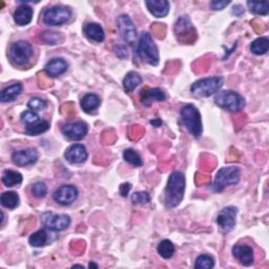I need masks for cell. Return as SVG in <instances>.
I'll return each instance as SVG.
<instances>
[{"mask_svg": "<svg viewBox=\"0 0 269 269\" xmlns=\"http://www.w3.org/2000/svg\"><path fill=\"white\" fill-rule=\"evenodd\" d=\"M142 83L141 76L136 72H130L123 79V88L126 93L133 92L139 84Z\"/></svg>", "mask_w": 269, "mask_h": 269, "instance_id": "cb8c5ba5", "label": "cell"}, {"mask_svg": "<svg viewBox=\"0 0 269 269\" xmlns=\"http://www.w3.org/2000/svg\"><path fill=\"white\" fill-rule=\"evenodd\" d=\"M248 9L251 13L257 15H267L269 12V4L266 3H257V2H248Z\"/></svg>", "mask_w": 269, "mask_h": 269, "instance_id": "d6a6232c", "label": "cell"}, {"mask_svg": "<svg viewBox=\"0 0 269 269\" xmlns=\"http://www.w3.org/2000/svg\"><path fill=\"white\" fill-rule=\"evenodd\" d=\"M28 243L33 247H42L47 243V233L45 230L40 229L32 233L28 238Z\"/></svg>", "mask_w": 269, "mask_h": 269, "instance_id": "f546056e", "label": "cell"}, {"mask_svg": "<svg viewBox=\"0 0 269 269\" xmlns=\"http://www.w3.org/2000/svg\"><path fill=\"white\" fill-rule=\"evenodd\" d=\"M33 9L25 4L18 7L13 15L15 23L20 26L27 25L33 18Z\"/></svg>", "mask_w": 269, "mask_h": 269, "instance_id": "d6986e66", "label": "cell"}, {"mask_svg": "<svg viewBox=\"0 0 269 269\" xmlns=\"http://www.w3.org/2000/svg\"><path fill=\"white\" fill-rule=\"evenodd\" d=\"M88 154L82 144H73L65 153V158L72 164H81L87 159Z\"/></svg>", "mask_w": 269, "mask_h": 269, "instance_id": "2e32d148", "label": "cell"}, {"mask_svg": "<svg viewBox=\"0 0 269 269\" xmlns=\"http://www.w3.org/2000/svg\"><path fill=\"white\" fill-rule=\"evenodd\" d=\"M41 223L52 231H63L70 227L72 221L68 215H57L52 212H45L41 216Z\"/></svg>", "mask_w": 269, "mask_h": 269, "instance_id": "9c48e42d", "label": "cell"}, {"mask_svg": "<svg viewBox=\"0 0 269 269\" xmlns=\"http://www.w3.org/2000/svg\"><path fill=\"white\" fill-rule=\"evenodd\" d=\"M230 4V2H226V0H222V2H218V0H215V2H212L211 3V8L214 10V11H221L225 9L228 5Z\"/></svg>", "mask_w": 269, "mask_h": 269, "instance_id": "f35d334b", "label": "cell"}, {"mask_svg": "<svg viewBox=\"0 0 269 269\" xmlns=\"http://www.w3.org/2000/svg\"><path fill=\"white\" fill-rule=\"evenodd\" d=\"M232 256L243 266H250L255 262L254 249L248 245H235L232 248Z\"/></svg>", "mask_w": 269, "mask_h": 269, "instance_id": "9a60e30c", "label": "cell"}, {"mask_svg": "<svg viewBox=\"0 0 269 269\" xmlns=\"http://www.w3.org/2000/svg\"><path fill=\"white\" fill-rule=\"evenodd\" d=\"M132 202L136 205H143L151 202V196L147 192H137L132 196Z\"/></svg>", "mask_w": 269, "mask_h": 269, "instance_id": "d590c367", "label": "cell"}, {"mask_svg": "<svg viewBox=\"0 0 269 269\" xmlns=\"http://www.w3.org/2000/svg\"><path fill=\"white\" fill-rule=\"evenodd\" d=\"M137 54L142 61L150 66L156 67L159 65V51L147 32H142L139 36Z\"/></svg>", "mask_w": 269, "mask_h": 269, "instance_id": "7a4b0ae2", "label": "cell"}, {"mask_svg": "<svg viewBox=\"0 0 269 269\" xmlns=\"http://www.w3.org/2000/svg\"><path fill=\"white\" fill-rule=\"evenodd\" d=\"M117 26L122 39L131 46H134L137 40V32L132 19L128 15H121L118 17Z\"/></svg>", "mask_w": 269, "mask_h": 269, "instance_id": "30bf717a", "label": "cell"}, {"mask_svg": "<svg viewBox=\"0 0 269 269\" xmlns=\"http://www.w3.org/2000/svg\"><path fill=\"white\" fill-rule=\"evenodd\" d=\"M21 92H22V84L19 82L14 83L6 87L2 92V94H0V101H2L3 103L12 102L19 96Z\"/></svg>", "mask_w": 269, "mask_h": 269, "instance_id": "7402d4cb", "label": "cell"}, {"mask_svg": "<svg viewBox=\"0 0 269 269\" xmlns=\"http://www.w3.org/2000/svg\"><path fill=\"white\" fill-rule=\"evenodd\" d=\"M3 183L8 187H13L22 183V175L18 171L6 169L3 173Z\"/></svg>", "mask_w": 269, "mask_h": 269, "instance_id": "d4e9b609", "label": "cell"}, {"mask_svg": "<svg viewBox=\"0 0 269 269\" xmlns=\"http://www.w3.org/2000/svg\"><path fill=\"white\" fill-rule=\"evenodd\" d=\"M27 107L31 110H34V112H37V110H43L47 107V102L41 98L35 97V98H32L28 101Z\"/></svg>", "mask_w": 269, "mask_h": 269, "instance_id": "8d00e7d4", "label": "cell"}, {"mask_svg": "<svg viewBox=\"0 0 269 269\" xmlns=\"http://www.w3.org/2000/svg\"><path fill=\"white\" fill-rule=\"evenodd\" d=\"M68 62L62 58H54L46 63L44 68L45 73L50 77H58L68 71Z\"/></svg>", "mask_w": 269, "mask_h": 269, "instance_id": "ac0fdd59", "label": "cell"}, {"mask_svg": "<svg viewBox=\"0 0 269 269\" xmlns=\"http://www.w3.org/2000/svg\"><path fill=\"white\" fill-rule=\"evenodd\" d=\"M41 38L47 44H57L60 43V41L62 40V37L59 33H54V32H49V31L44 32Z\"/></svg>", "mask_w": 269, "mask_h": 269, "instance_id": "74e56055", "label": "cell"}, {"mask_svg": "<svg viewBox=\"0 0 269 269\" xmlns=\"http://www.w3.org/2000/svg\"><path fill=\"white\" fill-rule=\"evenodd\" d=\"M268 49H269V40L266 37L258 38L250 44L251 53L257 56L266 54L268 52Z\"/></svg>", "mask_w": 269, "mask_h": 269, "instance_id": "4316f807", "label": "cell"}, {"mask_svg": "<svg viewBox=\"0 0 269 269\" xmlns=\"http://www.w3.org/2000/svg\"><path fill=\"white\" fill-rule=\"evenodd\" d=\"M53 198L58 204L68 206L78 198V189L73 185H62L56 189Z\"/></svg>", "mask_w": 269, "mask_h": 269, "instance_id": "7c38bea8", "label": "cell"}, {"mask_svg": "<svg viewBox=\"0 0 269 269\" xmlns=\"http://www.w3.org/2000/svg\"><path fill=\"white\" fill-rule=\"evenodd\" d=\"M131 184L130 183H123L121 186H120V194L122 197H128L129 196V193L131 191Z\"/></svg>", "mask_w": 269, "mask_h": 269, "instance_id": "ab89813d", "label": "cell"}, {"mask_svg": "<svg viewBox=\"0 0 269 269\" xmlns=\"http://www.w3.org/2000/svg\"><path fill=\"white\" fill-rule=\"evenodd\" d=\"M185 177L181 171H172L167 180L164 194L165 206L175 208L182 202L185 193Z\"/></svg>", "mask_w": 269, "mask_h": 269, "instance_id": "6da1fadb", "label": "cell"}, {"mask_svg": "<svg viewBox=\"0 0 269 269\" xmlns=\"http://www.w3.org/2000/svg\"><path fill=\"white\" fill-rule=\"evenodd\" d=\"M31 193L35 198L42 199L47 194V187H46L45 183H43V182H36L35 184L32 185Z\"/></svg>", "mask_w": 269, "mask_h": 269, "instance_id": "836d02e7", "label": "cell"}, {"mask_svg": "<svg viewBox=\"0 0 269 269\" xmlns=\"http://www.w3.org/2000/svg\"><path fill=\"white\" fill-rule=\"evenodd\" d=\"M241 177V170L238 167L229 166L221 168L216 175L213 187L217 193L223 192L228 186L238 184Z\"/></svg>", "mask_w": 269, "mask_h": 269, "instance_id": "8992f818", "label": "cell"}, {"mask_svg": "<svg viewBox=\"0 0 269 269\" xmlns=\"http://www.w3.org/2000/svg\"><path fill=\"white\" fill-rule=\"evenodd\" d=\"M38 153L35 148H25L14 152L12 155V161L17 166H27L37 162Z\"/></svg>", "mask_w": 269, "mask_h": 269, "instance_id": "5bb4252c", "label": "cell"}, {"mask_svg": "<svg viewBox=\"0 0 269 269\" xmlns=\"http://www.w3.org/2000/svg\"><path fill=\"white\" fill-rule=\"evenodd\" d=\"M72 18V11L67 7H53L43 13V22L50 26L68 23Z\"/></svg>", "mask_w": 269, "mask_h": 269, "instance_id": "ba28073f", "label": "cell"}, {"mask_svg": "<svg viewBox=\"0 0 269 269\" xmlns=\"http://www.w3.org/2000/svg\"><path fill=\"white\" fill-rule=\"evenodd\" d=\"M166 98L165 94L160 88H145L141 92V102L145 106H150L155 102H162Z\"/></svg>", "mask_w": 269, "mask_h": 269, "instance_id": "e0dca14e", "label": "cell"}, {"mask_svg": "<svg viewBox=\"0 0 269 269\" xmlns=\"http://www.w3.org/2000/svg\"><path fill=\"white\" fill-rule=\"evenodd\" d=\"M62 134L71 140H81L83 139L88 132V126L82 121L67 123L62 126Z\"/></svg>", "mask_w": 269, "mask_h": 269, "instance_id": "4fadbf2b", "label": "cell"}, {"mask_svg": "<svg viewBox=\"0 0 269 269\" xmlns=\"http://www.w3.org/2000/svg\"><path fill=\"white\" fill-rule=\"evenodd\" d=\"M158 254H159L163 259H170L173 254H175V245L172 244L169 240H163L157 247Z\"/></svg>", "mask_w": 269, "mask_h": 269, "instance_id": "f1b7e54d", "label": "cell"}, {"mask_svg": "<svg viewBox=\"0 0 269 269\" xmlns=\"http://www.w3.org/2000/svg\"><path fill=\"white\" fill-rule=\"evenodd\" d=\"M83 32H84V35L92 41L95 42H102L105 38V34H104V31L101 27L100 24L98 23H87L84 25L83 27Z\"/></svg>", "mask_w": 269, "mask_h": 269, "instance_id": "44dd1931", "label": "cell"}, {"mask_svg": "<svg viewBox=\"0 0 269 269\" xmlns=\"http://www.w3.org/2000/svg\"><path fill=\"white\" fill-rule=\"evenodd\" d=\"M101 104L100 98L96 94H86L82 97L80 101V105L85 113H93L94 110H96Z\"/></svg>", "mask_w": 269, "mask_h": 269, "instance_id": "603a6c76", "label": "cell"}, {"mask_svg": "<svg viewBox=\"0 0 269 269\" xmlns=\"http://www.w3.org/2000/svg\"><path fill=\"white\" fill-rule=\"evenodd\" d=\"M145 5L152 15L157 18H164L169 12V3L165 0H150Z\"/></svg>", "mask_w": 269, "mask_h": 269, "instance_id": "ffe728a7", "label": "cell"}, {"mask_svg": "<svg viewBox=\"0 0 269 269\" xmlns=\"http://www.w3.org/2000/svg\"><path fill=\"white\" fill-rule=\"evenodd\" d=\"M39 116L38 114H36L34 110H25L23 112L20 116V120L23 124L27 125H32V124H35L37 122H39Z\"/></svg>", "mask_w": 269, "mask_h": 269, "instance_id": "e575fe53", "label": "cell"}, {"mask_svg": "<svg viewBox=\"0 0 269 269\" xmlns=\"http://www.w3.org/2000/svg\"><path fill=\"white\" fill-rule=\"evenodd\" d=\"M50 129V123L47 121H39L35 124L27 125L25 129V134L28 136H38L42 133H45Z\"/></svg>", "mask_w": 269, "mask_h": 269, "instance_id": "83f0119b", "label": "cell"}, {"mask_svg": "<svg viewBox=\"0 0 269 269\" xmlns=\"http://www.w3.org/2000/svg\"><path fill=\"white\" fill-rule=\"evenodd\" d=\"M180 118L181 123L195 138H199L202 135V118L200 112L195 105L187 104L183 106L180 112Z\"/></svg>", "mask_w": 269, "mask_h": 269, "instance_id": "3957f363", "label": "cell"}, {"mask_svg": "<svg viewBox=\"0 0 269 269\" xmlns=\"http://www.w3.org/2000/svg\"><path fill=\"white\" fill-rule=\"evenodd\" d=\"M215 266V259L208 255H201L195 263L196 269H211Z\"/></svg>", "mask_w": 269, "mask_h": 269, "instance_id": "1f68e13d", "label": "cell"}, {"mask_svg": "<svg viewBox=\"0 0 269 269\" xmlns=\"http://www.w3.org/2000/svg\"><path fill=\"white\" fill-rule=\"evenodd\" d=\"M123 159L133 166L140 167L143 165V161H142L140 155L133 148H128L123 152Z\"/></svg>", "mask_w": 269, "mask_h": 269, "instance_id": "4dcf8cb0", "label": "cell"}, {"mask_svg": "<svg viewBox=\"0 0 269 269\" xmlns=\"http://www.w3.org/2000/svg\"><path fill=\"white\" fill-rule=\"evenodd\" d=\"M33 55V46L27 41L19 40L11 44L9 56L16 66H24Z\"/></svg>", "mask_w": 269, "mask_h": 269, "instance_id": "52a82bcc", "label": "cell"}, {"mask_svg": "<svg viewBox=\"0 0 269 269\" xmlns=\"http://www.w3.org/2000/svg\"><path fill=\"white\" fill-rule=\"evenodd\" d=\"M224 79L222 77L203 78L196 81L191 86V93L197 98H207L218 93L223 86Z\"/></svg>", "mask_w": 269, "mask_h": 269, "instance_id": "277c9868", "label": "cell"}, {"mask_svg": "<svg viewBox=\"0 0 269 269\" xmlns=\"http://www.w3.org/2000/svg\"><path fill=\"white\" fill-rule=\"evenodd\" d=\"M0 202L4 207L8 210H15L19 205V196L14 192H5L0 198Z\"/></svg>", "mask_w": 269, "mask_h": 269, "instance_id": "484cf974", "label": "cell"}, {"mask_svg": "<svg viewBox=\"0 0 269 269\" xmlns=\"http://www.w3.org/2000/svg\"><path fill=\"white\" fill-rule=\"evenodd\" d=\"M215 102L219 107L228 110L230 113H239L246 105L244 97L233 91H222L217 93Z\"/></svg>", "mask_w": 269, "mask_h": 269, "instance_id": "5b68a950", "label": "cell"}, {"mask_svg": "<svg viewBox=\"0 0 269 269\" xmlns=\"http://www.w3.org/2000/svg\"><path fill=\"white\" fill-rule=\"evenodd\" d=\"M88 267H89V268H91V267H96V268H98V266H97L96 264H95V263H89Z\"/></svg>", "mask_w": 269, "mask_h": 269, "instance_id": "60d3db41", "label": "cell"}, {"mask_svg": "<svg viewBox=\"0 0 269 269\" xmlns=\"http://www.w3.org/2000/svg\"><path fill=\"white\" fill-rule=\"evenodd\" d=\"M238 210L233 206H227L221 211L217 217V224L224 232L231 231L235 226V217Z\"/></svg>", "mask_w": 269, "mask_h": 269, "instance_id": "8fae6325", "label": "cell"}]
</instances>
